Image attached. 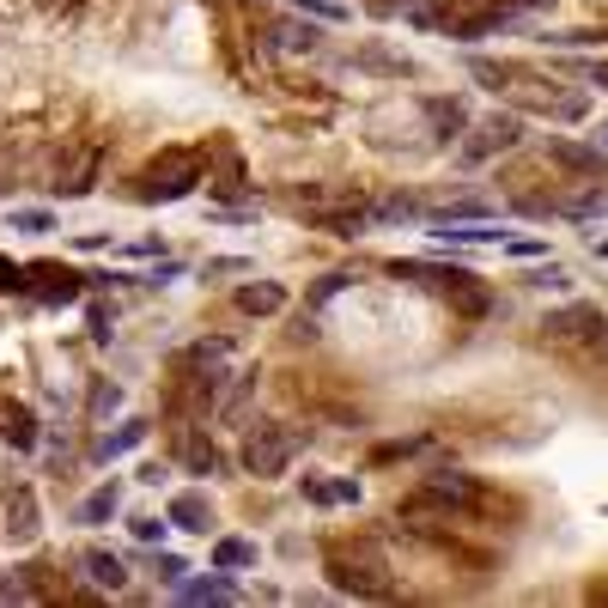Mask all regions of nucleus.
I'll use <instances>...</instances> for the list:
<instances>
[{
    "mask_svg": "<svg viewBox=\"0 0 608 608\" xmlns=\"http://www.w3.org/2000/svg\"><path fill=\"white\" fill-rule=\"evenodd\" d=\"M177 596H183V602H238V584L213 566L207 578H177Z\"/></svg>",
    "mask_w": 608,
    "mask_h": 608,
    "instance_id": "obj_11",
    "label": "nucleus"
},
{
    "mask_svg": "<svg viewBox=\"0 0 608 608\" xmlns=\"http://www.w3.org/2000/svg\"><path fill=\"white\" fill-rule=\"evenodd\" d=\"M116 505H122V487L110 481V487L86 493V505H80V523H104V517H116Z\"/></svg>",
    "mask_w": 608,
    "mask_h": 608,
    "instance_id": "obj_21",
    "label": "nucleus"
},
{
    "mask_svg": "<svg viewBox=\"0 0 608 608\" xmlns=\"http://www.w3.org/2000/svg\"><path fill=\"white\" fill-rule=\"evenodd\" d=\"M13 225H19V232H49L55 219H49L43 207H25V213H13Z\"/></svg>",
    "mask_w": 608,
    "mask_h": 608,
    "instance_id": "obj_29",
    "label": "nucleus"
},
{
    "mask_svg": "<svg viewBox=\"0 0 608 608\" xmlns=\"http://www.w3.org/2000/svg\"><path fill=\"white\" fill-rule=\"evenodd\" d=\"M548 159L566 165V171H584V177H602L608 171V152L602 146H578V140H548Z\"/></svg>",
    "mask_w": 608,
    "mask_h": 608,
    "instance_id": "obj_8",
    "label": "nucleus"
},
{
    "mask_svg": "<svg viewBox=\"0 0 608 608\" xmlns=\"http://www.w3.org/2000/svg\"><path fill=\"white\" fill-rule=\"evenodd\" d=\"M25 292H37L43 304H73V298H86V274H73L61 262H31L25 268Z\"/></svg>",
    "mask_w": 608,
    "mask_h": 608,
    "instance_id": "obj_5",
    "label": "nucleus"
},
{
    "mask_svg": "<svg viewBox=\"0 0 608 608\" xmlns=\"http://www.w3.org/2000/svg\"><path fill=\"white\" fill-rule=\"evenodd\" d=\"M183 469H189V475H213V469H219V450H213L201 432L183 438Z\"/></svg>",
    "mask_w": 608,
    "mask_h": 608,
    "instance_id": "obj_17",
    "label": "nucleus"
},
{
    "mask_svg": "<svg viewBox=\"0 0 608 608\" xmlns=\"http://www.w3.org/2000/svg\"><path fill=\"white\" fill-rule=\"evenodd\" d=\"M505 25H511V13H505V7H487V13H475V19H456L450 37H456V43H481V37L505 31Z\"/></svg>",
    "mask_w": 608,
    "mask_h": 608,
    "instance_id": "obj_12",
    "label": "nucleus"
},
{
    "mask_svg": "<svg viewBox=\"0 0 608 608\" xmlns=\"http://www.w3.org/2000/svg\"><path fill=\"white\" fill-rule=\"evenodd\" d=\"M298 19H329V25H347V7L341 0H292Z\"/></svg>",
    "mask_w": 608,
    "mask_h": 608,
    "instance_id": "obj_26",
    "label": "nucleus"
},
{
    "mask_svg": "<svg viewBox=\"0 0 608 608\" xmlns=\"http://www.w3.org/2000/svg\"><path fill=\"white\" fill-rule=\"evenodd\" d=\"M232 304L244 317H274V311H286V286L280 280H250V286H238Z\"/></svg>",
    "mask_w": 608,
    "mask_h": 608,
    "instance_id": "obj_9",
    "label": "nucleus"
},
{
    "mask_svg": "<svg viewBox=\"0 0 608 608\" xmlns=\"http://www.w3.org/2000/svg\"><path fill=\"white\" fill-rule=\"evenodd\" d=\"M128 529H134V536H140V542H159V536H165V523H159V517H134Z\"/></svg>",
    "mask_w": 608,
    "mask_h": 608,
    "instance_id": "obj_31",
    "label": "nucleus"
},
{
    "mask_svg": "<svg viewBox=\"0 0 608 608\" xmlns=\"http://www.w3.org/2000/svg\"><path fill=\"white\" fill-rule=\"evenodd\" d=\"M317 225H323V232H335V238H359L365 225H371V213L365 207H353V213H317Z\"/></svg>",
    "mask_w": 608,
    "mask_h": 608,
    "instance_id": "obj_23",
    "label": "nucleus"
},
{
    "mask_svg": "<svg viewBox=\"0 0 608 608\" xmlns=\"http://www.w3.org/2000/svg\"><path fill=\"white\" fill-rule=\"evenodd\" d=\"M80 566H86V578H92V584H104V590H122V584H128L122 560H116V554H104V548H86V554H80Z\"/></svg>",
    "mask_w": 608,
    "mask_h": 608,
    "instance_id": "obj_13",
    "label": "nucleus"
},
{
    "mask_svg": "<svg viewBox=\"0 0 608 608\" xmlns=\"http://www.w3.org/2000/svg\"><path fill=\"white\" fill-rule=\"evenodd\" d=\"M195 183H201V152H165L159 165H146L134 195L140 201H183Z\"/></svg>",
    "mask_w": 608,
    "mask_h": 608,
    "instance_id": "obj_3",
    "label": "nucleus"
},
{
    "mask_svg": "<svg viewBox=\"0 0 608 608\" xmlns=\"http://www.w3.org/2000/svg\"><path fill=\"white\" fill-rule=\"evenodd\" d=\"M140 438H146V420H122L116 432H104V438H98V456H104V463H110V456H122V450H134Z\"/></svg>",
    "mask_w": 608,
    "mask_h": 608,
    "instance_id": "obj_16",
    "label": "nucleus"
},
{
    "mask_svg": "<svg viewBox=\"0 0 608 608\" xmlns=\"http://www.w3.org/2000/svg\"><path fill=\"white\" fill-rule=\"evenodd\" d=\"M256 560V542H244V536H225L219 548H213V566L219 572H238V566H250Z\"/></svg>",
    "mask_w": 608,
    "mask_h": 608,
    "instance_id": "obj_20",
    "label": "nucleus"
},
{
    "mask_svg": "<svg viewBox=\"0 0 608 608\" xmlns=\"http://www.w3.org/2000/svg\"><path fill=\"white\" fill-rule=\"evenodd\" d=\"M183 572H189V566H183V560H177V554H159V578H165V584H177V578H183Z\"/></svg>",
    "mask_w": 608,
    "mask_h": 608,
    "instance_id": "obj_34",
    "label": "nucleus"
},
{
    "mask_svg": "<svg viewBox=\"0 0 608 608\" xmlns=\"http://www.w3.org/2000/svg\"><path fill=\"white\" fill-rule=\"evenodd\" d=\"M347 280H353V274H323V280H317V292H311V298H335V292H341V286H347Z\"/></svg>",
    "mask_w": 608,
    "mask_h": 608,
    "instance_id": "obj_33",
    "label": "nucleus"
},
{
    "mask_svg": "<svg viewBox=\"0 0 608 608\" xmlns=\"http://www.w3.org/2000/svg\"><path fill=\"white\" fill-rule=\"evenodd\" d=\"M329 584L347 590V596H365V602L396 596V578H390L384 554H377V542H341V548H329Z\"/></svg>",
    "mask_w": 608,
    "mask_h": 608,
    "instance_id": "obj_1",
    "label": "nucleus"
},
{
    "mask_svg": "<svg viewBox=\"0 0 608 608\" xmlns=\"http://www.w3.org/2000/svg\"><path fill=\"white\" fill-rule=\"evenodd\" d=\"M116 402H122V390H116V384H104V390H98V396H92V408H98V414H110V408H116Z\"/></svg>",
    "mask_w": 608,
    "mask_h": 608,
    "instance_id": "obj_35",
    "label": "nucleus"
},
{
    "mask_svg": "<svg viewBox=\"0 0 608 608\" xmlns=\"http://www.w3.org/2000/svg\"><path fill=\"white\" fill-rule=\"evenodd\" d=\"M426 116H432V128H438V140H450L456 128H463V122H469V110H463V104H456V98H432V104H426Z\"/></svg>",
    "mask_w": 608,
    "mask_h": 608,
    "instance_id": "obj_18",
    "label": "nucleus"
},
{
    "mask_svg": "<svg viewBox=\"0 0 608 608\" xmlns=\"http://www.w3.org/2000/svg\"><path fill=\"white\" fill-rule=\"evenodd\" d=\"M274 43H280V49H311V43H317V31H311V25H280V31H274Z\"/></svg>",
    "mask_w": 608,
    "mask_h": 608,
    "instance_id": "obj_27",
    "label": "nucleus"
},
{
    "mask_svg": "<svg viewBox=\"0 0 608 608\" xmlns=\"http://www.w3.org/2000/svg\"><path fill=\"white\" fill-rule=\"evenodd\" d=\"M505 250H511V256H542L548 244H542V238H505Z\"/></svg>",
    "mask_w": 608,
    "mask_h": 608,
    "instance_id": "obj_32",
    "label": "nucleus"
},
{
    "mask_svg": "<svg viewBox=\"0 0 608 608\" xmlns=\"http://www.w3.org/2000/svg\"><path fill=\"white\" fill-rule=\"evenodd\" d=\"M298 450H304V432L268 420V426H256V432L244 438V469H250L256 481H280V475L292 469V456H298Z\"/></svg>",
    "mask_w": 608,
    "mask_h": 608,
    "instance_id": "obj_2",
    "label": "nucleus"
},
{
    "mask_svg": "<svg viewBox=\"0 0 608 608\" xmlns=\"http://www.w3.org/2000/svg\"><path fill=\"white\" fill-rule=\"evenodd\" d=\"M596 353H602V359H608V335H602V341H596Z\"/></svg>",
    "mask_w": 608,
    "mask_h": 608,
    "instance_id": "obj_38",
    "label": "nucleus"
},
{
    "mask_svg": "<svg viewBox=\"0 0 608 608\" xmlns=\"http://www.w3.org/2000/svg\"><path fill=\"white\" fill-rule=\"evenodd\" d=\"M542 329H548L554 341H590V347H596V341L608 335V317L596 311V304H566V311H554Z\"/></svg>",
    "mask_w": 608,
    "mask_h": 608,
    "instance_id": "obj_6",
    "label": "nucleus"
},
{
    "mask_svg": "<svg viewBox=\"0 0 608 608\" xmlns=\"http://www.w3.org/2000/svg\"><path fill=\"white\" fill-rule=\"evenodd\" d=\"M596 602H608V584H596Z\"/></svg>",
    "mask_w": 608,
    "mask_h": 608,
    "instance_id": "obj_37",
    "label": "nucleus"
},
{
    "mask_svg": "<svg viewBox=\"0 0 608 608\" xmlns=\"http://www.w3.org/2000/svg\"><path fill=\"white\" fill-rule=\"evenodd\" d=\"M304 499H317V505H353L359 499V481H304Z\"/></svg>",
    "mask_w": 608,
    "mask_h": 608,
    "instance_id": "obj_19",
    "label": "nucleus"
},
{
    "mask_svg": "<svg viewBox=\"0 0 608 608\" xmlns=\"http://www.w3.org/2000/svg\"><path fill=\"white\" fill-rule=\"evenodd\" d=\"M554 213H572V219H590V213H608V189H578L566 201H554Z\"/></svg>",
    "mask_w": 608,
    "mask_h": 608,
    "instance_id": "obj_22",
    "label": "nucleus"
},
{
    "mask_svg": "<svg viewBox=\"0 0 608 608\" xmlns=\"http://www.w3.org/2000/svg\"><path fill=\"white\" fill-rule=\"evenodd\" d=\"M286 335H292V341H317V317H298Z\"/></svg>",
    "mask_w": 608,
    "mask_h": 608,
    "instance_id": "obj_36",
    "label": "nucleus"
},
{
    "mask_svg": "<svg viewBox=\"0 0 608 608\" xmlns=\"http://www.w3.org/2000/svg\"><path fill=\"white\" fill-rule=\"evenodd\" d=\"M7 529H13V542H37V529H43V523H37V499H31V487L13 493V523H7Z\"/></svg>",
    "mask_w": 608,
    "mask_h": 608,
    "instance_id": "obj_14",
    "label": "nucleus"
},
{
    "mask_svg": "<svg viewBox=\"0 0 608 608\" xmlns=\"http://www.w3.org/2000/svg\"><path fill=\"white\" fill-rule=\"evenodd\" d=\"M359 67H371V73H390V80H414V61L408 55H390V49H359Z\"/></svg>",
    "mask_w": 608,
    "mask_h": 608,
    "instance_id": "obj_15",
    "label": "nucleus"
},
{
    "mask_svg": "<svg viewBox=\"0 0 608 608\" xmlns=\"http://www.w3.org/2000/svg\"><path fill=\"white\" fill-rule=\"evenodd\" d=\"M0 292H25V268L0 256Z\"/></svg>",
    "mask_w": 608,
    "mask_h": 608,
    "instance_id": "obj_30",
    "label": "nucleus"
},
{
    "mask_svg": "<svg viewBox=\"0 0 608 608\" xmlns=\"http://www.w3.org/2000/svg\"><path fill=\"white\" fill-rule=\"evenodd\" d=\"M7 438H13L19 450L37 444V420H31V408H7Z\"/></svg>",
    "mask_w": 608,
    "mask_h": 608,
    "instance_id": "obj_25",
    "label": "nucleus"
},
{
    "mask_svg": "<svg viewBox=\"0 0 608 608\" xmlns=\"http://www.w3.org/2000/svg\"><path fill=\"white\" fill-rule=\"evenodd\" d=\"M475 80L499 92L505 80H523V67H511V61H487V55H475Z\"/></svg>",
    "mask_w": 608,
    "mask_h": 608,
    "instance_id": "obj_24",
    "label": "nucleus"
},
{
    "mask_svg": "<svg viewBox=\"0 0 608 608\" xmlns=\"http://www.w3.org/2000/svg\"><path fill=\"white\" fill-rule=\"evenodd\" d=\"M517 140H523V122H517V116H487V122L475 128V140L463 146V159L481 165V159H493V152H511Z\"/></svg>",
    "mask_w": 608,
    "mask_h": 608,
    "instance_id": "obj_7",
    "label": "nucleus"
},
{
    "mask_svg": "<svg viewBox=\"0 0 608 608\" xmlns=\"http://www.w3.org/2000/svg\"><path fill=\"white\" fill-rule=\"evenodd\" d=\"M432 505H444V511H475V505H481V487H475V475L432 469V475L420 481V493L408 499V517H414V511H432Z\"/></svg>",
    "mask_w": 608,
    "mask_h": 608,
    "instance_id": "obj_4",
    "label": "nucleus"
},
{
    "mask_svg": "<svg viewBox=\"0 0 608 608\" xmlns=\"http://www.w3.org/2000/svg\"><path fill=\"white\" fill-rule=\"evenodd\" d=\"M529 286H536V292H566V268H536V274H529Z\"/></svg>",
    "mask_w": 608,
    "mask_h": 608,
    "instance_id": "obj_28",
    "label": "nucleus"
},
{
    "mask_svg": "<svg viewBox=\"0 0 608 608\" xmlns=\"http://www.w3.org/2000/svg\"><path fill=\"white\" fill-rule=\"evenodd\" d=\"M165 523H171V529H189V536H207V523H213L207 493H177L171 511H165Z\"/></svg>",
    "mask_w": 608,
    "mask_h": 608,
    "instance_id": "obj_10",
    "label": "nucleus"
}]
</instances>
